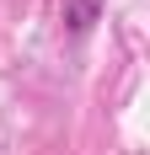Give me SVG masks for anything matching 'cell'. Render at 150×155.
<instances>
[{
  "mask_svg": "<svg viewBox=\"0 0 150 155\" xmlns=\"http://www.w3.org/2000/svg\"><path fill=\"white\" fill-rule=\"evenodd\" d=\"M102 11H107V0H64V27L80 38V32H91L102 21Z\"/></svg>",
  "mask_w": 150,
  "mask_h": 155,
  "instance_id": "6da1fadb",
  "label": "cell"
}]
</instances>
